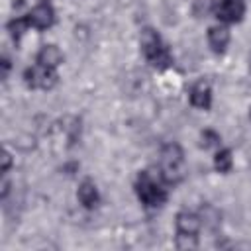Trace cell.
I'll return each instance as SVG.
<instances>
[{"instance_id": "1", "label": "cell", "mask_w": 251, "mask_h": 251, "mask_svg": "<svg viewBox=\"0 0 251 251\" xmlns=\"http://www.w3.org/2000/svg\"><path fill=\"white\" fill-rule=\"evenodd\" d=\"M133 190H135V196L137 200L145 206V208H161L167 204L169 200V184L163 180V176L149 169L145 171H139L137 173V178L133 182Z\"/></svg>"}, {"instance_id": "2", "label": "cell", "mask_w": 251, "mask_h": 251, "mask_svg": "<svg viewBox=\"0 0 251 251\" xmlns=\"http://www.w3.org/2000/svg\"><path fill=\"white\" fill-rule=\"evenodd\" d=\"M139 47L145 57V61L157 69V71H167L173 67V53L169 45L163 41L157 29L153 27H143L139 33Z\"/></svg>"}, {"instance_id": "3", "label": "cell", "mask_w": 251, "mask_h": 251, "mask_svg": "<svg viewBox=\"0 0 251 251\" xmlns=\"http://www.w3.org/2000/svg\"><path fill=\"white\" fill-rule=\"evenodd\" d=\"M159 175L169 186L178 184L186 175L184 151L176 141H169L159 149Z\"/></svg>"}, {"instance_id": "4", "label": "cell", "mask_w": 251, "mask_h": 251, "mask_svg": "<svg viewBox=\"0 0 251 251\" xmlns=\"http://www.w3.org/2000/svg\"><path fill=\"white\" fill-rule=\"evenodd\" d=\"M24 82L31 90H51L59 82V73L57 69H49L35 63L24 71Z\"/></svg>"}, {"instance_id": "5", "label": "cell", "mask_w": 251, "mask_h": 251, "mask_svg": "<svg viewBox=\"0 0 251 251\" xmlns=\"http://www.w3.org/2000/svg\"><path fill=\"white\" fill-rule=\"evenodd\" d=\"M210 12L220 24H226V25L239 24L245 18L247 2L245 0H214V4L210 6Z\"/></svg>"}, {"instance_id": "6", "label": "cell", "mask_w": 251, "mask_h": 251, "mask_svg": "<svg viewBox=\"0 0 251 251\" xmlns=\"http://www.w3.org/2000/svg\"><path fill=\"white\" fill-rule=\"evenodd\" d=\"M25 16L29 27L37 31H45L55 24V8L51 6V2H37Z\"/></svg>"}, {"instance_id": "7", "label": "cell", "mask_w": 251, "mask_h": 251, "mask_svg": "<svg viewBox=\"0 0 251 251\" xmlns=\"http://www.w3.org/2000/svg\"><path fill=\"white\" fill-rule=\"evenodd\" d=\"M212 100H214V94H212V86L206 78H198L196 82H192L190 90H188V102L192 108H198V110H210L212 108Z\"/></svg>"}, {"instance_id": "8", "label": "cell", "mask_w": 251, "mask_h": 251, "mask_svg": "<svg viewBox=\"0 0 251 251\" xmlns=\"http://www.w3.org/2000/svg\"><path fill=\"white\" fill-rule=\"evenodd\" d=\"M202 216L200 212H192V210H180L175 216V227L176 233H186V235H198L202 229Z\"/></svg>"}, {"instance_id": "9", "label": "cell", "mask_w": 251, "mask_h": 251, "mask_svg": "<svg viewBox=\"0 0 251 251\" xmlns=\"http://www.w3.org/2000/svg\"><path fill=\"white\" fill-rule=\"evenodd\" d=\"M206 39H208L210 49L216 55H222V53H226V49H227V45L231 41V31H229V27L226 24H216V25L208 27Z\"/></svg>"}, {"instance_id": "10", "label": "cell", "mask_w": 251, "mask_h": 251, "mask_svg": "<svg viewBox=\"0 0 251 251\" xmlns=\"http://www.w3.org/2000/svg\"><path fill=\"white\" fill-rule=\"evenodd\" d=\"M76 198H78V204H80L84 210H94V208H98V204H100V192H98V186L94 184V180L84 178V180L78 184Z\"/></svg>"}, {"instance_id": "11", "label": "cell", "mask_w": 251, "mask_h": 251, "mask_svg": "<svg viewBox=\"0 0 251 251\" xmlns=\"http://www.w3.org/2000/svg\"><path fill=\"white\" fill-rule=\"evenodd\" d=\"M63 61H65V55L55 43L41 45L37 55H35V63H39L43 67H49V69H59L63 65Z\"/></svg>"}, {"instance_id": "12", "label": "cell", "mask_w": 251, "mask_h": 251, "mask_svg": "<svg viewBox=\"0 0 251 251\" xmlns=\"http://www.w3.org/2000/svg\"><path fill=\"white\" fill-rule=\"evenodd\" d=\"M214 169L218 173H222V175L231 173V169H233V153H231V149H227V147L216 149V153H214Z\"/></svg>"}, {"instance_id": "13", "label": "cell", "mask_w": 251, "mask_h": 251, "mask_svg": "<svg viewBox=\"0 0 251 251\" xmlns=\"http://www.w3.org/2000/svg\"><path fill=\"white\" fill-rule=\"evenodd\" d=\"M6 29H8L10 37L18 43V41L24 37V33H25L27 29H31V27H29L27 16H16V18H12V20L6 24Z\"/></svg>"}, {"instance_id": "14", "label": "cell", "mask_w": 251, "mask_h": 251, "mask_svg": "<svg viewBox=\"0 0 251 251\" xmlns=\"http://www.w3.org/2000/svg\"><path fill=\"white\" fill-rule=\"evenodd\" d=\"M222 145V135L216 129H202L200 131V147L202 149H220Z\"/></svg>"}, {"instance_id": "15", "label": "cell", "mask_w": 251, "mask_h": 251, "mask_svg": "<svg viewBox=\"0 0 251 251\" xmlns=\"http://www.w3.org/2000/svg\"><path fill=\"white\" fill-rule=\"evenodd\" d=\"M200 243L198 235H186V233H176L175 235V245L176 249H196Z\"/></svg>"}, {"instance_id": "16", "label": "cell", "mask_w": 251, "mask_h": 251, "mask_svg": "<svg viewBox=\"0 0 251 251\" xmlns=\"http://www.w3.org/2000/svg\"><path fill=\"white\" fill-rule=\"evenodd\" d=\"M10 165H12V157H10L8 151H4V155H2V173L4 175L10 171Z\"/></svg>"}, {"instance_id": "17", "label": "cell", "mask_w": 251, "mask_h": 251, "mask_svg": "<svg viewBox=\"0 0 251 251\" xmlns=\"http://www.w3.org/2000/svg\"><path fill=\"white\" fill-rule=\"evenodd\" d=\"M0 65H2V78L6 80V78H8V73H10V67H12V65H10V59H8V57H2V63H0Z\"/></svg>"}, {"instance_id": "18", "label": "cell", "mask_w": 251, "mask_h": 251, "mask_svg": "<svg viewBox=\"0 0 251 251\" xmlns=\"http://www.w3.org/2000/svg\"><path fill=\"white\" fill-rule=\"evenodd\" d=\"M249 120H251V108H249Z\"/></svg>"}, {"instance_id": "19", "label": "cell", "mask_w": 251, "mask_h": 251, "mask_svg": "<svg viewBox=\"0 0 251 251\" xmlns=\"http://www.w3.org/2000/svg\"><path fill=\"white\" fill-rule=\"evenodd\" d=\"M39 2H49V0H39Z\"/></svg>"}]
</instances>
